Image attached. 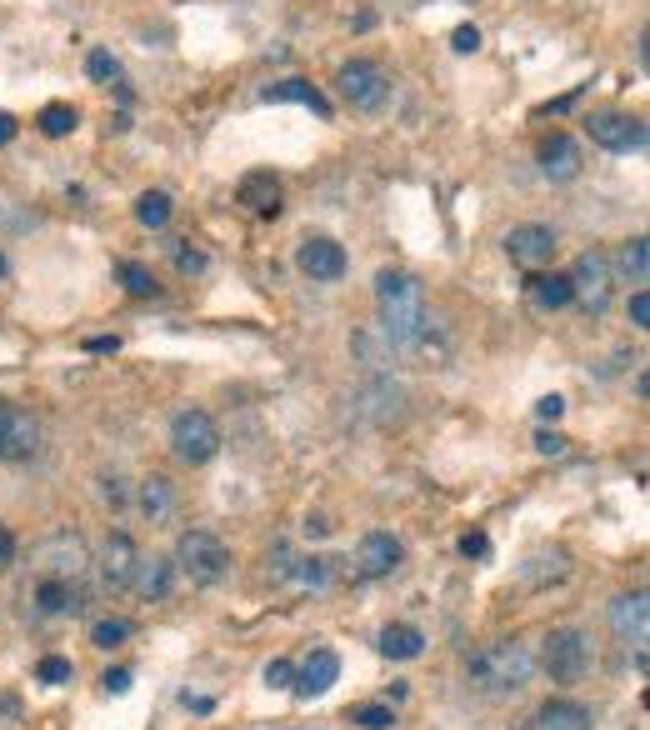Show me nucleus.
<instances>
[{"mask_svg":"<svg viewBox=\"0 0 650 730\" xmlns=\"http://www.w3.org/2000/svg\"><path fill=\"white\" fill-rule=\"evenodd\" d=\"M376 306H380V336L386 346L410 350L426 336V296L410 270H380L376 276Z\"/></svg>","mask_w":650,"mask_h":730,"instance_id":"1","label":"nucleus"},{"mask_svg":"<svg viewBox=\"0 0 650 730\" xmlns=\"http://www.w3.org/2000/svg\"><path fill=\"white\" fill-rule=\"evenodd\" d=\"M466 676H470V686L486 690V696H516V690L536 676V650L516 636L490 640V646H480L476 656L466 660Z\"/></svg>","mask_w":650,"mask_h":730,"instance_id":"2","label":"nucleus"},{"mask_svg":"<svg viewBox=\"0 0 650 730\" xmlns=\"http://www.w3.org/2000/svg\"><path fill=\"white\" fill-rule=\"evenodd\" d=\"M540 666L556 686H580V680L596 670V640L576 626H560L546 636V650H540Z\"/></svg>","mask_w":650,"mask_h":730,"instance_id":"3","label":"nucleus"},{"mask_svg":"<svg viewBox=\"0 0 650 730\" xmlns=\"http://www.w3.org/2000/svg\"><path fill=\"white\" fill-rule=\"evenodd\" d=\"M176 570H186L196 586H220L230 576V546L216 536V530H180L176 536Z\"/></svg>","mask_w":650,"mask_h":730,"instance_id":"4","label":"nucleus"},{"mask_svg":"<svg viewBox=\"0 0 650 730\" xmlns=\"http://www.w3.org/2000/svg\"><path fill=\"white\" fill-rule=\"evenodd\" d=\"M86 570H90V550L76 530H56V536H46L30 550V576L36 580H76L80 586Z\"/></svg>","mask_w":650,"mask_h":730,"instance_id":"5","label":"nucleus"},{"mask_svg":"<svg viewBox=\"0 0 650 730\" xmlns=\"http://www.w3.org/2000/svg\"><path fill=\"white\" fill-rule=\"evenodd\" d=\"M216 450H220V426L200 406H186L170 416V456L180 466H206V460H216Z\"/></svg>","mask_w":650,"mask_h":730,"instance_id":"6","label":"nucleus"},{"mask_svg":"<svg viewBox=\"0 0 650 730\" xmlns=\"http://www.w3.org/2000/svg\"><path fill=\"white\" fill-rule=\"evenodd\" d=\"M336 90H340V100H346L350 110L376 116V110L390 100V76L376 66V60H346V66L336 70Z\"/></svg>","mask_w":650,"mask_h":730,"instance_id":"7","label":"nucleus"},{"mask_svg":"<svg viewBox=\"0 0 650 730\" xmlns=\"http://www.w3.org/2000/svg\"><path fill=\"white\" fill-rule=\"evenodd\" d=\"M590 126V140L610 156H630V150H646V120L640 116H626V110H596L586 120Z\"/></svg>","mask_w":650,"mask_h":730,"instance_id":"8","label":"nucleus"},{"mask_svg":"<svg viewBox=\"0 0 650 730\" xmlns=\"http://www.w3.org/2000/svg\"><path fill=\"white\" fill-rule=\"evenodd\" d=\"M566 280H570V300H580L590 316H600V310L610 306V260L600 256V250H586V256L570 266Z\"/></svg>","mask_w":650,"mask_h":730,"instance_id":"9","label":"nucleus"},{"mask_svg":"<svg viewBox=\"0 0 650 730\" xmlns=\"http://www.w3.org/2000/svg\"><path fill=\"white\" fill-rule=\"evenodd\" d=\"M40 450V426L16 400H0V460H30Z\"/></svg>","mask_w":650,"mask_h":730,"instance_id":"10","label":"nucleus"},{"mask_svg":"<svg viewBox=\"0 0 650 730\" xmlns=\"http://www.w3.org/2000/svg\"><path fill=\"white\" fill-rule=\"evenodd\" d=\"M296 266H300V276H310V280H320V286H330V280H340L346 276V246L340 240H330V236H306L296 246Z\"/></svg>","mask_w":650,"mask_h":730,"instance_id":"11","label":"nucleus"},{"mask_svg":"<svg viewBox=\"0 0 650 730\" xmlns=\"http://www.w3.org/2000/svg\"><path fill=\"white\" fill-rule=\"evenodd\" d=\"M610 630H616L626 646L646 650V640H650V606H646V590H620V596L610 600Z\"/></svg>","mask_w":650,"mask_h":730,"instance_id":"12","label":"nucleus"},{"mask_svg":"<svg viewBox=\"0 0 650 730\" xmlns=\"http://www.w3.org/2000/svg\"><path fill=\"white\" fill-rule=\"evenodd\" d=\"M136 560H140L136 540H130L126 530H110V536H106V546H100V560H96L100 586H106V590H130V576H136Z\"/></svg>","mask_w":650,"mask_h":730,"instance_id":"13","label":"nucleus"},{"mask_svg":"<svg viewBox=\"0 0 650 730\" xmlns=\"http://www.w3.org/2000/svg\"><path fill=\"white\" fill-rule=\"evenodd\" d=\"M506 256L516 260V266H526V270H540V266H550L556 260V230L550 226H516L506 236Z\"/></svg>","mask_w":650,"mask_h":730,"instance_id":"14","label":"nucleus"},{"mask_svg":"<svg viewBox=\"0 0 650 730\" xmlns=\"http://www.w3.org/2000/svg\"><path fill=\"white\" fill-rule=\"evenodd\" d=\"M336 680H340V656L330 646H316L296 666V686H290V690H296L300 700H320L330 686H336Z\"/></svg>","mask_w":650,"mask_h":730,"instance_id":"15","label":"nucleus"},{"mask_svg":"<svg viewBox=\"0 0 650 730\" xmlns=\"http://www.w3.org/2000/svg\"><path fill=\"white\" fill-rule=\"evenodd\" d=\"M400 556H406V550H400V540L390 536V530H366L356 546V570L366 580H386L390 570L400 566Z\"/></svg>","mask_w":650,"mask_h":730,"instance_id":"16","label":"nucleus"},{"mask_svg":"<svg viewBox=\"0 0 650 730\" xmlns=\"http://www.w3.org/2000/svg\"><path fill=\"white\" fill-rule=\"evenodd\" d=\"M80 600L86 596H80L76 580H36V586H30V606H36V616H46V620L76 616Z\"/></svg>","mask_w":650,"mask_h":730,"instance_id":"17","label":"nucleus"},{"mask_svg":"<svg viewBox=\"0 0 650 730\" xmlns=\"http://www.w3.org/2000/svg\"><path fill=\"white\" fill-rule=\"evenodd\" d=\"M170 586H176V560H166V556H140L136 560L130 590H136L140 600H166Z\"/></svg>","mask_w":650,"mask_h":730,"instance_id":"18","label":"nucleus"},{"mask_svg":"<svg viewBox=\"0 0 650 730\" xmlns=\"http://www.w3.org/2000/svg\"><path fill=\"white\" fill-rule=\"evenodd\" d=\"M540 176L546 180H576L580 176V146L570 136H546L540 140Z\"/></svg>","mask_w":650,"mask_h":730,"instance_id":"19","label":"nucleus"},{"mask_svg":"<svg viewBox=\"0 0 650 730\" xmlns=\"http://www.w3.org/2000/svg\"><path fill=\"white\" fill-rule=\"evenodd\" d=\"M136 506H140V516H146L150 526H166V520L176 516V480L170 476H146L136 486Z\"/></svg>","mask_w":650,"mask_h":730,"instance_id":"20","label":"nucleus"},{"mask_svg":"<svg viewBox=\"0 0 650 730\" xmlns=\"http://www.w3.org/2000/svg\"><path fill=\"white\" fill-rule=\"evenodd\" d=\"M590 726H596L590 710L580 706V700H566V696L546 700V706L536 710V720H530V730H590Z\"/></svg>","mask_w":650,"mask_h":730,"instance_id":"21","label":"nucleus"},{"mask_svg":"<svg viewBox=\"0 0 650 730\" xmlns=\"http://www.w3.org/2000/svg\"><path fill=\"white\" fill-rule=\"evenodd\" d=\"M236 200L246 210H256V216H280V180L270 176V170H256V176H246L240 180V190H236Z\"/></svg>","mask_w":650,"mask_h":730,"instance_id":"22","label":"nucleus"},{"mask_svg":"<svg viewBox=\"0 0 650 730\" xmlns=\"http://www.w3.org/2000/svg\"><path fill=\"white\" fill-rule=\"evenodd\" d=\"M420 650H426V636H420L416 626H406V620H390V626L380 630V656L386 660H416Z\"/></svg>","mask_w":650,"mask_h":730,"instance_id":"23","label":"nucleus"},{"mask_svg":"<svg viewBox=\"0 0 650 730\" xmlns=\"http://www.w3.org/2000/svg\"><path fill=\"white\" fill-rule=\"evenodd\" d=\"M266 100H296V106H310L320 120L330 116V100L320 96L310 80H276V86H266Z\"/></svg>","mask_w":650,"mask_h":730,"instance_id":"24","label":"nucleus"},{"mask_svg":"<svg viewBox=\"0 0 650 730\" xmlns=\"http://www.w3.org/2000/svg\"><path fill=\"white\" fill-rule=\"evenodd\" d=\"M530 306L536 310H566L570 306V280L556 276V270H550V276H536L530 280Z\"/></svg>","mask_w":650,"mask_h":730,"instance_id":"25","label":"nucleus"},{"mask_svg":"<svg viewBox=\"0 0 650 730\" xmlns=\"http://www.w3.org/2000/svg\"><path fill=\"white\" fill-rule=\"evenodd\" d=\"M620 276H626L630 286H646V276H650V240L646 236L620 246Z\"/></svg>","mask_w":650,"mask_h":730,"instance_id":"26","label":"nucleus"},{"mask_svg":"<svg viewBox=\"0 0 650 730\" xmlns=\"http://www.w3.org/2000/svg\"><path fill=\"white\" fill-rule=\"evenodd\" d=\"M36 126L46 130L50 140H60V136H70V130L80 126V116H76V106H66V100H50V106L36 116Z\"/></svg>","mask_w":650,"mask_h":730,"instance_id":"27","label":"nucleus"},{"mask_svg":"<svg viewBox=\"0 0 650 730\" xmlns=\"http://www.w3.org/2000/svg\"><path fill=\"white\" fill-rule=\"evenodd\" d=\"M330 576H336V560L326 556H310V560H296V570H290V580H300L306 590H326Z\"/></svg>","mask_w":650,"mask_h":730,"instance_id":"28","label":"nucleus"},{"mask_svg":"<svg viewBox=\"0 0 650 730\" xmlns=\"http://www.w3.org/2000/svg\"><path fill=\"white\" fill-rule=\"evenodd\" d=\"M136 220H140L146 230H160V226H166V220H170V196H166V190H146V196L136 200Z\"/></svg>","mask_w":650,"mask_h":730,"instance_id":"29","label":"nucleus"},{"mask_svg":"<svg viewBox=\"0 0 650 730\" xmlns=\"http://www.w3.org/2000/svg\"><path fill=\"white\" fill-rule=\"evenodd\" d=\"M130 620H96V626H90V646H100V650H110V646H120V640H130Z\"/></svg>","mask_w":650,"mask_h":730,"instance_id":"30","label":"nucleus"},{"mask_svg":"<svg viewBox=\"0 0 650 730\" xmlns=\"http://www.w3.org/2000/svg\"><path fill=\"white\" fill-rule=\"evenodd\" d=\"M350 726H360V730H390L396 726V716H390V706H350Z\"/></svg>","mask_w":650,"mask_h":730,"instance_id":"31","label":"nucleus"},{"mask_svg":"<svg viewBox=\"0 0 650 730\" xmlns=\"http://www.w3.org/2000/svg\"><path fill=\"white\" fill-rule=\"evenodd\" d=\"M120 286H126L130 296H150V290H156V276H150L146 266H136V260H126V266H120Z\"/></svg>","mask_w":650,"mask_h":730,"instance_id":"32","label":"nucleus"},{"mask_svg":"<svg viewBox=\"0 0 650 730\" xmlns=\"http://www.w3.org/2000/svg\"><path fill=\"white\" fill-rule=\"evenodd\" d=\"M86 70H90V80H120V60L110 56V50H90Z\"/></svg>","mask_w":650,"mask_h":730,"instance_id":"33","label":"nucleus"},{"mask_svg":"<svg viewBox=\"0 0 650 730\" xmlns=\"http://www.w3.org/2000/svg\"><path fill=\"white\" fill-rule=\"evenodd\" d=\"M36 676L46 680V686H66V680L76 676V666H70L66 656H46V660H40V670H36Z\"/></svg>","mask_w":650,"mask_h":730,"instance_id":"34","label":"nucleus"},{"mask_svg":"<svg viewBox=\"0 0 650 730\" xmlns=\"http://www.w3.org/2000/svg\"><path fill=\"white\" fill-rule=\"evenodd\" d=\"M266 686L270 690H290V686H296V666H290V660H270V666H266Z\"/></svg>","mask_w":650,"mask_h":730,"instance_id":"35","label":"nucleus"},{"mask_svg":"<svg viewBox=\"0 0 650 730\" xmlns=\"http://www.w3.org/2000/svg\"><path fill=\"white\" fill-rule=\"evenodd\" d=\"M176 270L180 276H200V270H206V256L190 250V240H186V246H176Z\"/></svg>","mask_w":650,"mask_h":730,"instance_id":"36","label":"nucleus"},{"mask_svg":"<svg viewBox=\"0 0 650 730\" xmlns=\"http://www.w3.org/2000/svg\"><path fill=\"white\" fill-rule=\"evenodd\" d=\"M270 560H276V566H270V580H290V570H296V560H290V546H286V540H276V550H270Z\"/></svg>","mask_w":650,"mask_h":730,"instance_id":"37","label":"nucleus"},{"mask_svg":"<svg viewBox=\"0 0 650 730\" xmlns=\"http://www.w3.org/2000/svg\"><path fill=\"white\" fill-rule=\"evenodd\" d=\"M626 310H630V326H636V330H650V296H646V290H636Z\"/></svg>","mask_w":650,"mask_h":730,"instance_id":"38","label":"nucleus"},{"mask_svg":"<svg viewBox=\"0 0 650 730\" xmlns=\"http://www.w3.org/2000/svg\"><path fill=\"white\" fill-rule=\"evenodd\" d=\"M536 450H540V456H566L570 440L560 436V430H540V436H536Z\"/></svg>","mask_w":650,"mask_h":730,"instance_id":"39","label":"nucleus"},{"mask_svg":"<svg viewBox=\"0 0 650 730\" xmlns=\"http://www.w3.org/2000/svg\"><path fill=\"white\" fill-rule=\"evenodd\" d=\"M10 566H16V536H10V526L0 520V576H6Z\"/></svg>","mask_w":650,"mask_h":730,"instance_id":"40","label":"nucleus"},{"mask_svg":"<svg viewBox=\"0 0 650 730\" xmlns=\"http://www.w3.org/2000/svg\"><path fill=\"white\" fill-rule=\"evenodd\" d=\"M450 46H456L460 56H470V50H480V30L476 26H460L456 36H450Z\"/></svg>","mask_w":650,"mask_h":730,"instance_id":"41","label":"nucleus"},{"mask_svg":"<svg viewBox=\"0 0 650 730\" xmlns=\"http://www.w3.org/2000/svg\"><path fill=\"white\" fill-rule=\"evenodd\" d=\"M100 686H106V696H126V690H130V670H106Z\"/></svg>","mask_w":650,"mask_h":730,"instance_id":"42","label":"nucleus"},{"mask_svg":"<svg viewBox=\"0 0 650 730\" xmlns=\"http://www.w3.org/2000/svg\"><path fill=\"white\" fill-rule=\"evenodd\" d=\"M536 416H540V420H560V416H566V400H560V396H546V400L536 406Z\"/></svg>","mask_w":650,"mask_h":730,"instance_id":"43","label":"nucleus"},{"mask_svg":"<svg viewBox=\"0 0 650 730\" xmlns=\"http://www.w3.org/2000/svg\"><path fill=\"white\" fill-rule=\"evenodd\" d=\"M486 550H490V540L480 536V530L476 536H460V556H486Z\"/></svg>","mask_w":650,"mask_h":730,"instance_id":"44","label":"nucleus"},{"mask_svg":"<svg viewBox=\"0 0 650 730\" xmlns=\"http://www.w3.org/2000/svg\"><path fill=\"white\" fill-rule=\"evenodd\" d=\"M10 140H16V116H6V110H0V146H10Z\"/></svg>","mask_w":650,"mask_h":730,"instance_id":"45","label":"nucleus"},{"mask_svg":"<svg viewBox=\"0 0 650 730\" xmlns=\"http://www.w3.org/2000/svg\"><path fill=\"white\" fill-rule=\"evenodd\" d=\"M0 276H6V256H0Z\"/></svg>","mask_w":650,"mask_h":730,"instance_id":"46","label":"nucleus"}]
</instances>
